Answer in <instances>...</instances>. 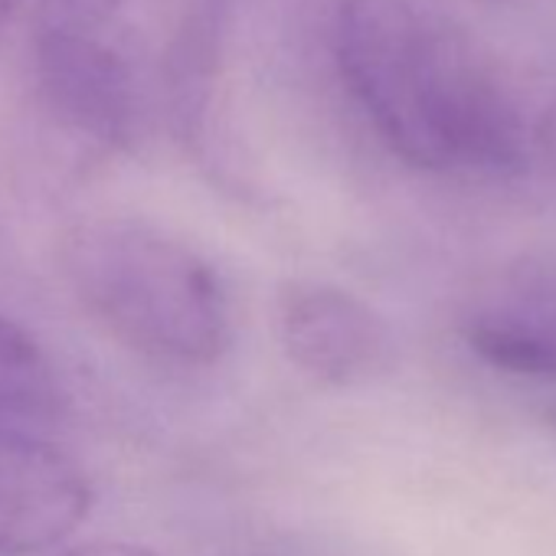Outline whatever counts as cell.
<instances>
[{
  "label": "cell",
  "mask_w": 556,
  "mask_h": 556,
  "mask_svg": "<svg viewBox=\"0 0 556 556\" xmlns=\"http://www.w3.org/2000/svg\"><path fill=\"white\" fill-rule=\"evenodd\" d=\"M338 73L380 135L416 170L514 177L533 128L471 40L416 0H344Z\"/></svg>",
  "instance_id": "cell-1"
},
{
  "label": "cell",
  "mask_w": 556,
  "mask_h": 556,
  "mask_svg": "<svg viewBox=\"0 0 556 556\" xmlns=\"http://www.w3.org/2000/svg\"><path fill=\"white\" fill-rule=\"evenodd\" d=\"M86 315L131 354L167 367H213L232 344V302L216 265L187 239L138 216L73 226L60 249Z\"/></svg>",
  "instance_id": "cell-2"
},
{
  "label": "cell",
  "mask_w": 556,
  "mask_h": 556,
  "mask_svg": "<svg viewBox=\"0 0 556 556\" xmlns=\"http://www.w3.org/2000/svg\"><path fill=\"white\" fill-rule=\"evenodd\" d=\"M34 83L47 115L99 151H131L144 105L128 53L112 24L37 17Z\"/></svg>",
  "instance_id": "cell-3"
},
{
  "label": "cell",
  "mask_w": 556,
  "mask_h": 556,
  "mask_svg": "<svg viewBox=\"0 0 556 556\" xmlns=\"http://www.w3.org/2000/svg\"><path fill=\"white\" fill-rule=\"evenodd\" d=\"M275 328L289 361L328 387H364L396 364V338L387 318L331 282H286L275 299Z\"/></svg>",
  "instance_id": "cell-4"
},
{
  "label": "cell",
  "mask_w": 556,
  "mask_h": 556,
  "mask_svg": "<svg viewBox=\"0 0 556 556\" xmlns=\"http://www.w3.org/2000/svg\"><path fill=\"white\" fill-rule=\"evenodd\" d=\"M86 468L34 432L0 435V556L63 546L92 510Z\"/></svg>",
  "instance_id": "cell-5"
},
{
  "label": "cell",
  "mask_w": 556,
  "mask_h": 556,
  "mask_svg": "<svg viewBox=\"0 0 556 556\" xmlns=\"http://www.w3.org/2000/svg\"><path fill=\"white\" fill-rule=\"evenodd\" d=\"M232 17L236 0H187L164 66L170 125L190 154L216 174L226 170L219 92Z\"/></svg>",
  "instance_id": "cell-6"
},
{
  "label": "cell",
  "mask_w": 556,
  "mask_h": 556,
  "mask_svg": "<svg viewBox=\"0 0 556 556\" xmlns=\"http://www.w3.org/2000/svg\"><path fill=\"white\" fill-rule=\"evenodd\" d=\"M462 338L468 351L497 374L556 383V305L514 302L475 312Z\"/></svg>",
  "instance_id": "cell-7"
},
{
  "label": "cell",
  "mask_w": 556,
  "mask_h": 556,
  "mask_svg": "<svg viewBox=\"0 0 556 556\" xmlns=\"http://www.w3.org/2000/svg\"><path fill=\"white\" fill-rule=\"evenodd\" d=\"M56 403L60 383L47 351L24 325L0 315V435L34 432Z\"/></svg>",
  "instance_id": "cell-8"
},
{
  "label": "cell",
  "mask_w": 556,
  "mask_h": 556,
  "mask_svg": "<svg viewBox=\"0 0 556 556\" xmlns=\"http://www.w3.org/2000/svg\"><path fill=\"white\" fill-rule=\"evenodd\" d=\"M37 17L83 21V24H112L122 0H34Z\"/></svg>",
  "instance_id": "cell-9"
},
{
  "label": "cell",
  "mask_w": 556,
  "mask_h": 556,
  "mask_svg": "<svg viewBox=\"0 0 556 556\" xmlns=\"http://www.w3.org/2000/svg\"><path fill=\"white\" fill-rule=\"evenodd\" d=\"M60 556H157V553L135 540H86L63 549Z\"/></svg>",
  "instance_id": "cell-10"
},
{
  "label": "cell",
  "mask_w": 556,
  "mask_h": 556,
  "mask_svg": "<svg viewBox=\"0 0 556 556\" xmlns=\"http://www.w3.org/2000/svg\"><path fill=\"white\" fill-rule=\"evenodd\" d=\"M533 154H540L546 170L556 177V102H549L533 125Z\"/></svg>",
  "instance_id": "cell-11"
},
{
  "label": "cell",
  "mask_w": 556,
  "mask_h": 556,
  "mask_svg": "<svg viewBox=\"0 0 556 556\" xmlns=\"http://www.w3.org/2000/svg\"><path fill=\"white\" fill-rule=\"evenodd\" d=\"M27 4V0H0V34L8 30V24L17 17V11Z\"/></svg>",
  "instance_id": "cell-12"
},
{
  "label": "cell",
  "mask_w": 556,
  "mask_h": 556,
  "mask_svg": "<svg viewBox=\"0 0 556 556\" xmlns=\"http://www.w3.org/2000/svg\"><path fill=\"white\" fill-rule=\"evenodd\" d=\"M543 422H546V426H549V432L556 435V400L543 409Z\"/></svg>",
  "instance_id": "cell-13"
}]
</instances>
